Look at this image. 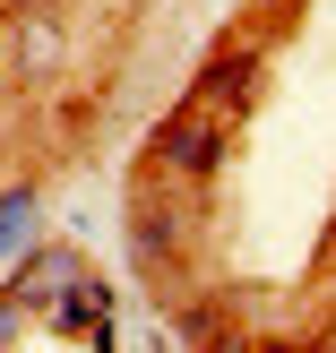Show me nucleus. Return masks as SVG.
I'll return each instance as SVG.
<instances>
[{"label": "nucleus", "instance_id": "obj_1", "mask_svg": "<svg viewBox=\"0 0 336 353\" xmlns=\"http://www.w3.org/2000/svg\"><path fill=\"white\" fill-rule=\"evenodd\" d=\"M250 86H259V69L241 61V52L207 61V78L181 95V112H164V130H155V164H164V172H181V181L216 172V155L233 147V121L250 112Z\"/></svg>", "mask_w": 336, "mask_h": 353}, {"label": "nucleus", "instance_id": "obj_2", "mask_svg": "<svg viewBox=\"0 0 336 353\" xmlns=\"http://www.w3.org/2000/svg\"><path fill=\"white\" fill-rule=\"evenodd\" d=\"M52 327H61V336H86V345H112V293L78 268L61 293H52Z\"/></svg>", "mask_w": 336, "mask_h": 353}, {"label": "nucleus", "instance_id": "obj_3", "mask_svg": "<svg viewBox=\"0 0 336 353\" xmlns=\"http://www.w3.org/2000/svg\"><path fill=\"white\" fill-rule=\"evenodd\" d=\"M69 276H78V259H69V250H43V259H26V276H17L9 293H17V302H26V310H34V302L52 310V293H61Z\"/></svg>", "mask_w": 336, "mask_h": 353}, {"label": "nucleus", "instance_id": "obj_4", "mask_svg": "<svg viewBox=\"0 0 336 353\" xmlns=\"http://www.w3.org/2000/svg\"><path fill=\"white\" fill-rule=\"evenodd\" d=\"M52 61H61V34H52L43 17H26V26H17V69H26V78H43Z\"/></svg>", "mask_w": 336, "mask_h": 353}, {"label": "nucleus", "instance_id": "obj_5", "mask_svg": "<svg viewBox=\"0 0 336 353\" xmlns=\"http://www.w3.org/2000/svg\"><path fill=\"white\" fill-rule=\"evenodd\" d=\"M34 241V199L26 190H9V199H0V259H17Z\"/></svg>", "mask_w": 336, "mask_h": 353}, {"label": "nucleus", "instance_id": "obj_6", "mask_svg": "<svg viewBox=\"0 0 336 353\" xmlns=\"http://www.w3.org/2000/svg\"><path fill=\"white\" fill-rule=\"evenodd\" d=\"M138 259H147V268H164V250H172V216H155V207H138Z\"/></svg>", "mask_w": 336, "mask_h": 353}, {"label": "nucleus", "instance_id": "obj_7", "mask_svg": "<svg viewBox=\"0 0 336 353\" xmlns=\"http://www.w3.org/2000/svg\"><path fill=\"white\" fill-rule=\"evenodd\" d=\"M26 336V302H17V293H0V345H17Z\"/></svg>", "mask_w": 336, "mask_h": 353}, {"label": "nucleus", "instance_id": "obj_8", "mask_svg": "<svg viewBox=\"0 0 336 353\" xmlns=\"http://www.w3.org/2000/svg\"><path fill=\"white\" fill-rule=\"evenodd\" d=\"M250 9H285V0H250Z\"/></svg>", "mask_w": 336, "mask_h": 353}]
</instances>
